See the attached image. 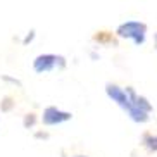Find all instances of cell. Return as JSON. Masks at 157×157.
Wrapping results in <instances>:
<instances>
[{
	"label": "cell",
	"mask_w": 157,
	"mask_h": 157,
	"mask_svg": "<svg viewBox=\"0 0 157 157\" xmlns=\"http://www.w3.org/2000/svg\"><path fill=\"white\" fill-rule=\"evenodd\" d=\"M71 117H73L71 112H64V111H60V109H57V107H47L45 111H43L42 121L48 126H54V124L66 123V121H69Z\"/></svg>",
	"instance_id": "cell-4"
},
{
	"label": "cell",
	"mask_w": 157,
	"mask_h": 157,
	"mask_svg": "<svg viewBox=\"0 0 157 157\" xmlns=\"http://www.w3.org/2000/svg\"><path fill=\"white\" fill-rule=\"evenodd\" d=\"M143 143H145L150 150L157 152V135H145V136H143Z\"/></svg>",
	"instance_id": "cell-5"
},
{
	"label": "cell",
	"mask_w": 157,
	"mask_h": 157,
	"mask_svg": "<svg viewBox=\"0 0 157 157\" xmlns=\"http://www.w3.org/2000/svg\"><path fill=\"white\" fill-rule=\"evenodd\" d=\"M66 64L64 57L56 56V54H43V56H38L33 62V67L36 73H48V71L56 69V67H62Z\"/></svg>",
	"instance_id": "cell-3"
},
{
	"label": "cell",
	"mask_w": 157,
	"mask_h": 157,
	"mask_svg": "<svg viewBox=\"0 0 157 157\" xmlns=\"http://www.w3.org/2000/svg\"><path fill=\"white\" fill-rule=\"evenodd\" d=\"M155 38H157V35H155Z\"/></svg>",
	"instance_id": "cell-7"
},
{
	"label": "cell",
	"mask_w": 157,
	"mask_h": 157,
	"mask_svg": "<svg viewBox=\"0 0 157 157\" xmlns=\"http://www.w3.org/2000/svg\"><path fill=\"white\" fill-rule=\"evenodd\" d=\"M76 157H85V155H76Z\"/></svg>",
	"instance_id": "cell-6"
},
{
	"label": "cell",
	"mask_w": 157,
	"mask_h": 157,
	"mask_svg": "<svg viewBox=\"0 0 157 157\" xmlns=\"http://www.w3.org/2000/svg\"><path fill=\"white\" fill-rule=\"evenodd\" d=\"M105 92L109 95V98H112V102H116L121 109H124L126 112L129 114V117L133 116L135 109H133V104H131V98H129L128 92L124 88H119L117 85H112V83H107L105 85Z\"/></svg>",
	"instance_id": "cell-2"
},
{
	"label": "cell",
	"mask_w": 157,
	"mask_h": 157,
	"mask_svg": "<svg viewBox=\"0 0 157 157\" xmlns=\"http://www.w3.org/2000/svg\"><path fill=\"white\" fill-rule=\"evenodd\" d=\"M117 36L121 38H129V40H133L136 45H142L145 42V33H147V26L140 21H126V23L119 24L117 29Z\"/></svg>",
	"instance_id": "cell-1"
}]
</instances>
